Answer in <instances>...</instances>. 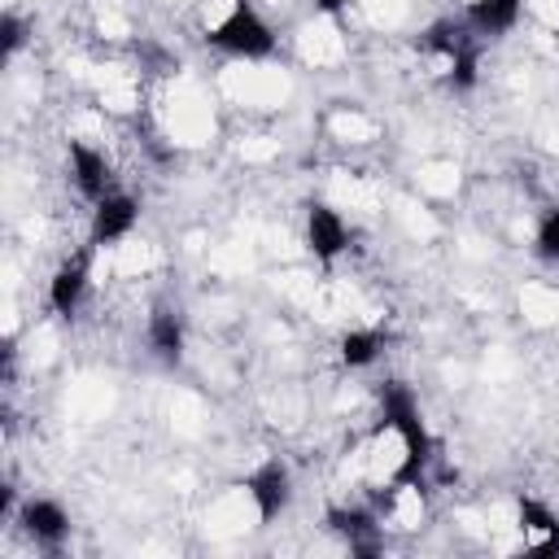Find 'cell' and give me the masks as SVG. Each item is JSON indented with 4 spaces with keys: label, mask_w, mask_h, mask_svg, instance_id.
Wrapping results in <instances>:
<instances>
[{
    "label": "cell",
    "mask_w": 559,
    "mask_h": 559,
    "mask_svg": "<svg viewBox=\"0 0 559 559\" xmlns=\"http://www.w3.org/2000/svg\"><path fill=\"white\" fill-rule=\"evenodd\" d=\"M380 424L402 437V463L393 467L389 493L415 489L424 463L432 459V437H428V428H424V415H419V402H415L411 384H402V380L380 384Z\"/></svg>",
    "instance_id": "6da1fadb"
},
{
    "label": "cell",
    "mask_w": 559,
    "mask_h": 559,
    "mask_svg": "<svg viewBox=\"0 0 559 559\" xmlns=\"http://www.w3.org/2000/svg\"><path fill=\"white\" fill-rule=\"evenodd\" d=\"M205 44L227 52V57H245V61H258V57H271L275 52V31L271 22L249 4V0H236L210 31H205Z\"/></svg>",
    "instance_id": "7a4b0ae2"
},
{
    "label": "cell",
    "mask_w": 559,
    "mask_h": 559,
    "mask_svg": "<svg viewBox=\"0 0 559 559\" xmlns=\"http://www.w3.org/2000/svg\"><path fill=\"white\" fill-rule=\"evenodd\" d=\"M245 493H249V502H253V511H258L262 524H271L275 515H284V507L293 498V472H288V463L284 459H262L245 476Z\"/></svg>",
    "instance_id": "3957f363"
},
{
    "label": "cell",
    "mask_w": 559,
    "mask_h": 559,
    "mask_svg": "<svg viewBox=\"0 0 559 559\" xmlns=\"http://www.w3.org/2000/svg\"><path fill=\"white\" fill-rule=\"evenodd\" d=\"M140 223V201L131 192H105L96 205H92V227H87V240L100 249V245H118L135 231Z\"/></svg>",
    "instance_id": "277c9868"
},
{
    "label": "cell",
    "mask_w": 559,
    "mask_h": 559,
    "mask_svg": "<svg viewBox=\"0 0 559 559\" xmlns=\"http://www.w3.org/2000/svg\"><path fill=\"white\" fill-rule=\"evenodd\" d=\"M92 240L79 249V253H70L57 271H52V280H48V306L57 310V314H74L79 306H83V297H87V284H92Z\"/></svg>",
    "instance_id": "5b68a950"
},
{
    "label": "cell",
    "mask_w": 559,
    "mask_h": 559,
    "mask_svg": "<svg viewBox=\"0 0 559 559\" xmlns=\"http://www.w3.org/2000/svg\"><path fill=\"white\" fill-rule=\"evenodd\" d=\"M306 249L319 262H336L349 249V227H345L341 210H332L328 201H310V210H306Z\"/></svg>",
    "instance_id": "8992f818"
},
{
    "label": "cell",
    "mask_w": 559,
    "mask_h": 559,
    "mask_svg": "<svg viewBox=\"0 0 559 559\" xmlns=\"http://www.w3.org/2000/svg\"><path fill=\"white\" fill-rule=\"evenodd\" d=\"M17 524L35 546H48V550H57L70 537V511L57 498H26L17 507Z\"/></svg>",
    "instance_id": "52a82bcc"
},
{
    "label": "cell",
    "mask_w": 559,
    "mask_h": 559,
    "mask_svg": "<svg viewBox=\"0 0 559 559\" xmlns=\"http://www.w3.org/2000/svg\"><path fill=\"white\" fill-rule=\"evenodd\" d=\"M328 528L349 546V555H376L380 550V520L367 507H332Z\"/></svg>",
    "instance_id": "ba28073f"
},
{
    "label": "cell",
    "mask_w": 559,
    "mask_h": 559,
    "mask_svg": "<svg viewBox=\"0 0 559 559\" xmlns=\"http://www.w3.org/2000/svg\"><path fill=\"white\" fill-rule=\"evenodd\" d=\"M144 336H148V349H153V358H157V362L175 367V362L183 358L188 332H183V319H179V310H175V306H157V310L148 314V323H144Z\"/></svg>",
    "instance_id": "9c48e42d"
},
{
    "label": "cell",
    "mask_w": 559,
    "mask_h": 559,
    "mask_svg": "<svg viewBox=\"0 0 559 559\" xmlns=\"http://www.w3.org/2000/svg\"><path fill=\"white\" fill-rule=\"evenodd\" d=\"M70 175H74V188L96 205L105 192H114L109 188V162H105V153L100 148H92V144H83V140H70Z\"/></svg>",
    "instance_id": "30bf717a"
},
{
    "label": "cell",
    "mask_w": 559,
    "mask_h": 559,
    "mask_svg": "<svg viewBox=\"0 0 559 559\" xmlns=\"http://www.w3.org/2000/svg\"><path fill=\"white\" fill-rule=\"evenodd\" d=\"M524 13V0H467L463 22L476 35H507Z\"/></svg>",
    "instance_id": "8fae6325"
},
{
    "label": "cell",
    "mask_w": 559,
    "mask_h": 559,
    "mask_svg": "<svg viewBox=\"0 0 559 559\" xmlns=\"http://www.w3.org/2000/svg\"><path fill=\"white\" fill-rule=\"evenodd\" d=\"M520 528L537 533V542H528L533 555H555L559 550V520H555V511L546 502L528 498V493H520Z\"/></svg>",
    "instance_id": "7c38bea8"
},
{
    "label": "cell",
    "mask_w": 559,
    "mask_h": 559,
    "mask_svg": "<svg viewBox=\"0 0 559 559\" xmlns=\"http://www.w3.org/2000/svg\"><path fill=\"white\" fill-rule=\"evenodd\" d=\"M384 354V332L380 328H349L345 336H341V362L345 367H371L376 358Z\"/></svg>",
    "instance_id": "4fadbf2b"
},
{
    "label": "cell",
    "mask_w": 559,
    "mask_h": 559,
    "mask_svg": "<svg viewBox=\"0 0 559 559\" xmlns=\"http://www.w3.org/2000/svg\"><path fill=\"white\" fill-rule=\"evenodd\" d=\"M533 245L546 262H559V205H550L542 218H537V231H533Z\"/></svg>",
    "instance_id": "5bb4252c"
},
{
    "label": "cell",
    "mask_w": 559,
    "mask_h": 559,
    "mask_svg": "<svg viewBox=\"0 0 559 559\" xmlns=\"http://www.w3.org/2000/svg\"><path fill=\"white\" fill-rule=\"evenodd\" d=\"M22 44H26V22H22L13 9H4V13H0V52H4V61L17 57Z\"/></svg>",
    "instance_id": "9a60e30c"
},
{
    "label": "cell",
    "mask_w": 559,
    "mask_h": 559,
    "mask_svg": "<svg viewBox=\"0 0 559 559\" xmlns=\"http://www.w3.org/2000/svg\"><path fill=\"white\" fill-rule=\"evenodd\" d=\"M314 9H319V13H341L345 0H314Z\"/></svg>",
    "instance_id": "2e32d148"
}]
</instances>
